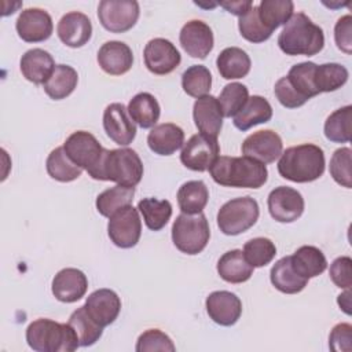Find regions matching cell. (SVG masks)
I'll return each instance as SVG.
<instances>
[{
	"label": "cell",
	"mask_w": 352,
	"mask_h": 352,
	"mask_svg": "<svg viewBox=\"0 0 352 352\" xmlns=\"http://www.w3.org/2000/svg\"><path fill=\"white\" fill-rule=\"evenodd\" d=\"M209 173L217 184L238 188H260L268 179L265 164L245 155L217 157Z\"/></svg>",
	"instance_id": "obj_1"
},
{
	"label": "cell",
	"mask_w": 352,
	"mask_h": 352,
	"mask_svg": "<svg viewBox=\"0 0 352 352\" xmlns=\"http://www.w3.org/2000/svg\"><path fill=\"white\" fill-rule=\"evenodd\" d=\"M278 45L282 52L290 56H312L324 47V34L320 26L315 25L304 12L293 14L278 36Z\"/></svg>",
	"instance_id": "obj_2"
},
{
	"label": "cell",
	"mask_w": 352,
	"mask_h": 352,
	"mask_svg": "<svg viewBox=\"0 0 352 352\" xmlns=\"http://www.w3.org/2000/svg\"><path fill=\"white\" fill-rule=\"evenodd\" d=\"M324 153L312 143H304L286 148L278 161L279 175L294 183H309L324 172Z\"/></svg>",
	"instance_id": "obj_3"
},
{
	"label": "cell",
	"mask_w": 352,
	"mask_h": 352,
	"mask_svg": "<svg viewBox=\"0 0 352 352\" xmlns=\"http://www.w3.org/2000/svg\"><path fill=\"white\" fill-rule=\"evenodd\" d=\"M88 175L95 180L135 187L142 180L143 162L132 148H104L99 164Z\"/></svg>",
	"instance_id": "obj_4"
},
{
	"label": "cell",
	"mask_w": 352,
	"mask_h": 352,
	"mask_svg": "<svg viewBox=\"0 0 352 352\" xmlns=\"http://www.w3.org/2000/svg\"><path fill=\"white\" fill-rule=\"evenodd\" d=\"M26 342L36 352H73L78 337L69 323H59L47 318L33 320L26 327Z\"/></svg>",
	"instance_id": "obj_5"
},
{
	"label": "cell",
	"mask_w": 352,
	"mask_h": 352,
	"mask_svg": "<svg viewBox=\"0 0 352 352\" xmlns=\"http://www.w3.org/2000/svg\"><path fill=\"white\" fill-rule=\"evenodd\" d=\"M210 238V228L206 216L201 212L197 214L182 213L172 226L173 245L186 254L194 256L201 253Z\"/></svg>",
	"instance_id": "obj_6"
},
{
	"label": "cell",
	"mask_w": 352,
	"mask_h": 352,
	"mask_svg": "<svg viewBox=\"0 0 352 352\" xmlns=\"http://www.w3.org/2000/svg\"><path fill=\"white\" fill-rule=\"evenodd\" d=\"M260 208L254 198L246 195L227 201L217 212V227L226 235H239L253 227Z\"/></svg>",
	"instance_id": "obj_7"
},
{
	"label": "cell",
	"mask_w": 352,
	"mask_h": 352,
	"mask_svg": "<svg viewBox=\"0 0 352 352\" xmlns=\"http://www.w3.org/2000/svg\"><path fill=\"white\" fill-rule=\"evenodd\" d=\"M140 8L135 0H102L98 6L100 25L111 33H124L135 26Z\"/></svg>",
	"instance_id": "obj_8"
},
{
	"label": "cell",
	"mask_w": 352,
	"mask_h": 352,
	"mask_svg": "<svg viewBox=\"0 0 352 352\" xmlns=\"http://www.w3.org/2000/svg\"><path fill=\"white\" fill-rule=\"evenodd\" d=\"M107 234L116 246L121 249L133 248L142 235V220L139 217V210L132 205H128L114 212L109 217Z\"/></svg>",
	"instance_id": "obj_9"
},
{
	"label": "cell",
	"mask_w": 352,
	"mask_h": 352,
	"mask_svg": "<svg viewBox=\"0 0 352 352\" xmlns=\"http://www.w3.org/2000/svg\"><path fill=\"white\" fill-rule=\"evenodd\" d=\"M220 146L217 138H212L204 133L192 135L184 144L180 153L182 164L195 172L208 170L217 160Z\"/></svg>",
	"instance_id": "obj_10"
},
{
	"label": "cell",
	"mask_w": 352,
	"mask_h": 352,
	"mask_svg": "<svg viewBox=\"0 0 352 352\" xmlns=\"http://www.w3.org/2000/svg\"><path fill=\"white\" fill-rule=\"evenodd\" d=\"M63 148L69 158L81 169L91 172L100 161L103 147L98 139L87 131L73 132L63 143Z\"/></svg>",
	"instance_id": "obj_11"
},
{
	"label": "cell",
	"mask_w": 352,
	"mask_h": 352,
	"mask_svg": "<svg viewBox=\"0 0 352 352\" xmlns=\"http://www.w3.org/2000/svg\"><path fill=\"white\" fill-rule=\"evenodd\" d=\"M143 59L148 72L157 76H165L172 73L180 65L182 55L172 41L157 37L146 44Z\"/></svg>",
	"instance_id": "obj_12"
},
{
	"label": "cell",
	"mask_w": 352,
	"mask_h": 352,
	"mask_svg": "<svg viewBox=\"0 0 352 352\" xmlns=\"http://www.w3.org/2000/svg\"><path fill=\"white\" fill-rule=\"evenodd\" d=\"M267 205L271 217L279 223L296 221L305 206L301 192L287 186L275 187L268 195Z\"/></svg>",
	"instance_id": "obj_13"
},
{
	"label": "cell",
	"mask_w": 352,
	"mask_h": 352,
	"mask_svg": "<svg viewBox=\"0 0 352 352\" xmlns=\"http://www.w3.org/2000/svg\"><path fill=\"white\" fill-rule=\"evenodd\" d=\"M242 154L263 164L275 162L282 154L283 143L280 136L272 129L257 131L249 135L242 143Z\"/></svg>",
	"instance_id": "obj_14"
},
{
	"label": "cell",
	"mask_w": 352,
	"mask_h": 352,
	"mask_svg": "<svg viewBox=\"0 0 352 352\" xmlns=\"http://www.w3.org/2000/svg\"><path fill=\"white\" fill-rule=\"evenodd\" d=\"M106 135L120 146H128L136 136V125L122 103H110L103 111Z\"/></svg>",
	"instance_id": "obj_15"
},
{
	"label": "cell",
	"mask_w": 352,
	"mask_h": 352,
	"mask_svg": "<svg viewBox=\"0 0 352 352\" xmlns=\"http://www.w3.org/2000/svg\"><path fill=\"white\" fill-rule=\"evenodd\" d=\"M15 29L18 36L26 43H40L51 37L54 23L51 15L43 8L23 10L16 22Z\"/></svg>",
	"instance_id": "obj_16"
},
{
	"label": "cell",
	"mask_w": 352,
	"mask_h": 352,
	"mask_svg": "<svg viewBox=\"0 0 352 352\" xmlns=\"http://www.w3.org/2000/svg\"><path fill=\"white\" fill-rule=\"evenodd\" d=\"M179 41L187 55L199 59H205L213 50L214 44L210 26L199 19H192L183 25L179 34Z\"/></svg>",
	"instance_id": "obj_17"
},
{
	"label": "cell",
	"mask_w": 352,
	"mask_h": 352,
	"mask_svg": "<svg viewBox=\"0 0 352 352\" xmlns=\"http://www.w3.org/2000/svg\"><path fill=\"white\" fill-rule=\"evenodd\" d=\"M209 318L220 326H232L242 315V302L235 293L227 290L212 292L205 301Z\"/></svg>",
	"instance_id": "obj_18"
},
{
	"label": "cell",
	"mask_w": 352,
	"mask_h": 352,
	"mask_svg": "<svg viewBox=\"0 0 352 352\" xmlns=\"http://www.w3.org/2000/svg\"><path fill=\"white\" fill-rule=\"evenodd\" d=\"M56 33L65 45L70 48H80L89 41L92 36V23L85 14L80 11H70L59 19Z\"/></svg>",
	"instance_id": "obj_19"
},
{
	"label": "cell",
	"mask_w": 352,
	"mask_h": 352,
	"mask_svg": "<svg viewBox=\"0 0 352 352\" xmlns=\"http://www.w3.org/2000/svg\"><path fill=\"white\" fill-rule=\"evenodd\" d=\"M84 305L89 316L102 327L111 324L121 311V300L111 289H98L92 292Z\"/></svg>",
	"instance_id": "obj_20"
},
{
	"label": "cell",
	"mask_w": 352,
	"mask_h": 352,
	"mask_svg": "<svg viewBox=\"0 0 352 352\" xmlns=\"http://www.w3.org/2000/svg\"><path fill=\"white\" fill-rule=\"evenodd\" d=\"M52 294L60 302H76L88 289L87 275L77 268H63L52 279Z\"/></svg>",
	"instance_id": "obj_21"
},
{
	"label": "cell",
	"mask_w": 352,
	"mask_h": 352,
	"mask_svg": "<svg viewBox=\"0 0 352 352\" xmlns=\"http://www.w3.org/2000/svg\"><path fill=\"white\" fill-rule=\"evenodd\" d=\"M98 63L100 69L110 76H121L131 70L133 65V54L128 44L110 40L98 51Z\"/></svg>",
	"instance_id": "obj_22"
},
{
	"label": "cell",
	"mask_w": 352,
	"mask_h": 352,
	"mask_svg": "<svg viewBox=\"0 0 352 352\" xmlns=\"http://www.w3.org/2000/svg\"><path fill=\"white\" fill-rule=\"evenodd\" d=\"M192 118L201 133L217 138L223 126V111L217 98L213 95L198 98L194 102Z\"/></svg>",
	"instance_id": "obj_23"
},
{
	"label": "cell",
	"mask_w": 352,
	"mask_h": 352,
	"mask_svg": "<svg viewBox=\"0 0 352 352\" xmlns=\"http://www.w3.org/2000/svg\"><path fill=\"white\" fill-rule=\"evenodd\" d=\"M55 66L52 55L43 48L28 50L19 60L22 76L36 85H44L54 73Z\"/></svg>",
	"instance_id": "obj_24"
},
{
	"label": "cell",
	"mask_w": 352,
	"mask_h": 352,
	"mask_svg": "<svg viewBox=\"0 0 352 352\" xmlns=\"http://www.w3.org/2000/svg\"><path fill=\"white\" fill-rule=\"evenodd\" d=\"M147 144L158 155H172L184 144V131L173 122L158 124L148 132Z\"/></svg>",
	"instance_id": "obj_25"
},
{
	"label": "cell",
	"mask_w": 352,
	"mask_h": 352,
	"mask_svg": "<svg viewBox=\"0 0 352 352\" xmlns=\"http://www.w3.org/2000/svg\"><path fill=\"white\" fill-rule=\"evenodd\" d=\"M217 274L228 283H243L253 275V267L246 261L242 250L232 249L219 258Z\"/></svg>",
	"instance_id": "obj_26"
},
{
	"label": "cell",
	"mask_w": 352,
	"mask_h": 352,
	"mask_svg": "<svg viewBox=\"0 0 352 352\" xmlns=\"http://www.w3.org/2000/svg\"><path fill=\"white\" fill-rule=\"evenodd\" d=\"M216 66L220 76L226 80H238L250 72V58L239 47L224 48L216 59Z\"/></svg>",
	"instance_id": "obj_27"
},
{
	"label": "cell",
	"mask_w": 352,
	"mask_h": 352,
	"mask_svg": "<svg viewBox=\"0 0 352 352\" xmlns=\"http://www.w3.org/2000/svg\"><path fill=\"white\" fill-rule=\"evenodd\" d=\"M293 270L302 278H315L327 268V260L320 249L311 245L298 248L290 256Z\"/></svg>",
	"instance_id": "obj_28"
},
{
	"label": "cell",
	"mask_w": 352,
	"mask_h": 352,
	"mask_svg": "<svg viewBox=\"0 0 352 352\" xmlns=\"http://www.w3.org/2000/svg\"><path fill=\"white\" fill-rule=\"evenodd\" d=\"M272 117V107L270 102L260 96L253 95L248 99L245 106L239 110L236 116H234V125L239 131H248L254 125L268 122Z\"/></svg>",
	"instance_id": "obj_29"
},
{
	"label": "cell",
	"mask_w": 352,
	"mask_h": 352,
	"mask_svg": "<svg viewBox=\"0 0 352 352\" xmlns=\"http://www.w3.org/2000/svg\"><path fill=\"white\" fill-rule=\"evenodd\" d=\"M270 279L276 290L286 294L300 293L308 283L307 278H302L293 270L290 256L282 257L272 265Z\"/></svg>",
	"instance_id": "obj_30"
},
{
	"label": "cell",
	"mask_w": 352,
	"mask_h": 352,
	"mask_svg": "<svg viewBox=\"0 0 352 352\" xmlns=\"http://www.w3.org/2000/svg\"><path fill=\"white\" fill-rule=\"evenodd\" d=\"M126 109L133 122H136L143 129L155 126L161 114L158 100L154 98V95L148 92L136 94L129 100Z\"/></svg>",
	"instance_id": "obj_31"
},
{
	"label": "cell",
	"mask_w": 352,
	"mask_h": 352,
	"mask_svg": "<svg viewBox=\"0 0 352 352\" xmlns=\"http://www.w3.org/2000/svg\"><path fill=\"white\" fill-rule=\"evenodd\" d=\"M176 198L182 213L197 214L206 206L209 201V190L202 180H190L179 187Z\"/></svg>",
	"instance_id": "obj_32"
},
{
	"label": "cell",
	"mask_w": 352,
	"mask_h": 352,
	"mask_svg": "<svg viewBox=\"0 0 352 352\" xmlns=\"http://www.w3.org/2000/svg\"><path fill=\"white\" fill-rule=\"evenodd\" d=\"M78 74L76 69L69 65H56L54 73L44 84L45 94L54 99L60 100L67 98L77 87Z\"/></svg>",
	"instance_id": "obj_33"
},
{
	"label": "cell",
	"mask_w": 352,
	"mask_h": 352,
	"mask_svg": "<svg viewBox=\"0 0 352 352\" xmlns=\"http://www.w3.org/2000/svg\"><path fill=\"white\" fill-rule=\"evenodd\" d=\"M315 69H316V63L301 62V63L293 65L286 76L290 87L305 102L319 95L315 87Z\"/></svg>",
	"instance_id": "obj_34"
},
{
	"label": "cell",
	"mask_w": 352,
	"mask_h": 352,
	"mask_svg": "<svg viewBox=\"0 0 352 352\" xmlns=\"http://www.w3.org/2000/svg\"><path fill=\"white\" fill-rule=\"evenodd\" d=\"M47 173L56 182L67 183L78 179L82 173V169L77 166L66 154L63 146L54 148L45 161Z\"/></svg>",
	"instance_id": "obj_35"
},
{
	"label": "cell",
	"mask_w": 352,
	"mask_h": 352,
	"mask_svg": "<svg viewBox=\"0 0 352 352\" xmlns=\"http://www.w3.org/2000/svg\"><path fill=\"white\" fill-rule=\"evenodd\" d=\"M138 210L142 213L144 224L151 231L162 230L172 216V205L168 199L143 198L138 202Z\"/></svg>",
	"instance_id": "obj_36"
},
{
	"label": "cell",
	"mask_w": 352,
	"mask_h": 352,
	"mask_svg": "<svg viewBox=\"0 0 352 352\" xmlns=\"http://www.w3.org/2000/svg\"><path fill=\"white\" fill-rule=\"evenodd\" d=\"M135 195V187H126L117 184L114 187H110L104 191H102L96 197V209L98 212L104 216L110 217L114 212L120 210L124 206H128L132 204Z\"/></svg>",
	"instance_id": "obj_37"
},
{
	"label": "cell",
	"mask_w": 352,
	"mask_h": 352,
	"mask_svg": "<svg viewBox=\"0 0 352 352\" xmlns=\"http://www.w3.org/2000/svg\"><path fill=\"white\" fill-rule=\"evenodd\" d=\"M67 323L74 329L80 346L94 345L103 334V327L89 316L85 305H81L73 311Z\"/></svg>",
	"instance_id": "obj_38"
},
{
	"label": "cell",
	"mask_w": 352,
	"mask_h": 352,
	"mask_svg": "<svg viewBox=\"0 0 352 352\" xmlns=\"http://www.w3.org/2000/svg\"><path fill=\"white\" fill-rule=\"evenodd\" d=\"M257 10L261 22L274 32L292 18L294 4L290 0H263Z\"/></svg>",
	"instance_id": "obj_39"
},
{
	"label": "cell",
	"mask_w": 352,
	"mask_h": 352,
	"mask_svg": "<svg viewBox=\"0 0 352 352\" xmlns=\"http://www.w3.org/2000/svg\"><path fill=\"white\" fill-rule=\"evenodd\" d=\"M351 104L337 109L324 121V136L333 143H348L351 140Z\"/></svg>",
	"instance_id": "obj_40"
},
{
	"label": "cell",
	"mask_w": 352,
	"mask_h": 352,
	"mask_svg": "<svg viewBox=\"0 0 352 352\" xmlns=\"http://www.w3.org/2000/svg\"><path fill=\"white\" fill-rule=\"evenodd\" d=\"M349 73L345 66L340 63L316 65L315 87L318 92H333L341 88L348 81Z\"/></svg>",
	"instance_id": "obj_41"
},
{
	"label": "cell",
	"mask_w": 352,
	"mask_h": 352,
	"mask_svg": "<svg viewBox=\"0 0 352 352\" xmlns=\"http://www.w3.org/2000/svg\"><path fill=\"white\" fill-rule=\"evenodd\" d=\"M183 91L192 98H201L209 94L212 87V74L204 65H192L182 74Z\"/></svg>",
	"instance_id": "obj_42"
},
{
	"label": "cell",
	"mask_w": 352,
	"mask_h": 352,
	"mask_svg": "<svg viewBox=\"0 0 352 352\" xmlns=\"http://www.w3.org/2000/svg\"><path fill=\"white\" fill-rule=\"evenodd\" d=\"M243 256L246 261L253 268L265 267L272 261V258L276 254V246L275 243L264 236H257L253 239H249L243 245Z\"/></svg>",
	"instance_id": "obj_43"
},
{
	"label": "cell",
	"mask_w": 352,
	"mask_h": 352,
	"mask_svg": "<svg viewBox=\"0 0 352 352\" xmlns=\"http://www.w3.org/2000/svg\"><path fill=\"white\" fill-rule=\"evenodd\" d=\"M249 99V89L241 82H230L224 85L217 98L223 117H234L245 106Z\"/></svg>",
	"instance_id": "obj_44"
},
{
	"label": "cell",
	"mask_w": 352,
	"mask_h": 352,
	"mask_svg": "<svg viewBox=\"0 0 352 352\" xmlns=\"http://www.w3.org/2000/svg\"><path fill=\"white\" fill-rule=\"evenodd\" d=\"M238 28L241 36L250 43H263L268 40L272 34V30L261 22L257 6H253L246 14L239 16Z\"/></svg>",
	"instance_id": "obj_45"
},
{
	"label": "cell",
	"mask_w": 352,
	"mask_h": 352,
	"mask_svg": "<svg viewBox=\"0 0 352 352\" xmlns=\"http://www.w3.org/2000/svg\"><path fill=\"white\" fill-rule=\"evenodd\" d=\"M351 148L341 147L337 148L330 158V176L334 182L345 188L352 187V173H351Z\"/></svg>",
	"instance_id": "obj_46"
},
{
	"label": "cell",
	"mask_w": 352,
	"mask_h": 352,
	"mask_svg": "<svg viewBox=\"0 0 352 352\" xmlns=\"http://www.w3.org/2000/svg\"><path fill=\"white\" fill-rule=\"evenodd\" d=\"M135 349L136 352H153V351L173 352L176 346L170 340V337L164 331L158 329H148L139 336Z\"/></svg>",
	"instance_id": "obj_47"
},
{
	"label": "cell",
	"mask_w": 352,
	"mask_h": 352,
	"mask_svg": "<svg viewBox=\"0 0 352 352\" xmlns=\"http://www.w3.org/2000/svg\"><path fill=\"white\" fill-rule=\"evenodd\" d=\"M330 279L340 289H349L352 286V260L349 256L337 257L329 271Z\"/></svg>",
	"instance_id": "obj_48"
},
{
	"label": "cell",
	"mask_w": 352,
	"mask_h": 352,
	"mask_svg": "<svg viewBox=\"0 0 352 352\" xmlns=\"http://www.w3.org/2000/svg\"><path fill=\"white\" fill-rule=\"evenodd\" d=\"M329 346L334 352L352 351V326L349 323L336 324L329 336Z\"/></svg>",
	"instance_id": "obj_49"
},
{
	"label": "cell",
	"mask_w": 352,
	"mask_h": 352,
	"mask_svg": "<svg viewBox=\"0 0 352 352\" xmlns=\"http://www.w3.org/2000/svg\"><path fill=\"white\" fill-rule=\"evenodd\" d=\"M274 92H275V96L276 99L279 100V103L283 106V107H287V109H297L300 106H302L305 103V100L302 98H300L297 95V92L290 87L286 76L279 78L276 82H275V87H274Z\"/></svg>",
	"instance_id": "obj_50"
},
{
	"label": "cell",
	"mask_w": 352,
	"mask_h": 352,
	"mask_svg": "<svg viewBox=\"0 0 352 352\" xmlns=\"http://www.w3.org/2000/svg\"><path fill=\"white\" fill-rule=\"evenodd\" d=\"M334 40L337 47L345 52H352V16L349 14L341 16L334 26Z\"/></svg>",
	"instance_id": "obj_51"
},
{
	"label": "cell",
	"mask_w": 352,
	"mask_h": 352,
	"mask_svg": "<svg viewBox=\"0 0 352 352\" xmlns=\"http://www.w3.org/2000/svg\"><path fill=\"white\" fill-rule=\"evenodd\" d=\"M219 4L224 10H227L230 14H234L238 16H242L253 7L252 1H220Z\"/></svg>",
	"instance_id": "obj_52"
},
{
	"label": "cell",
	"mask_w": 352,
	"mask_h": 352,
	"mask_svg": "<svg viewBox=\"0 0 352 352\" xmlns=\"http://www.w3.org/2000/svg\"><path fill=\"white\" fill-rule=\"evenodd\" d=\"M337 302H338L340 308H341L346 315H351V290H349V289H345V292L338 296Z\"/></svg>",
	"instance_id": "obj_53"
}]
</instances>
